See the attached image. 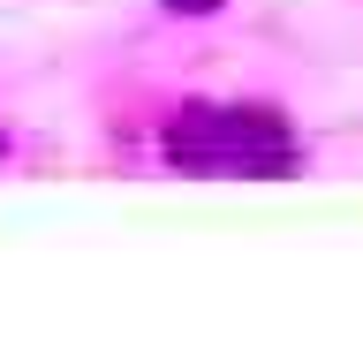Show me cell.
I'll return each instance as SVG.
<instances>
[{
  "label": "cell",
  "instance_id": "7a4b0ae2",
  "mask_svg": "<svg viewBox=\"0 0 363 340\" xmlns=\"http://www.w3.org/2000/svg\"><path fill=\"white\" fill-rule=\"evenodd\" d=\"M167 8H182V16H212L220 0H167Z\"/></svg>",
  "mask_w": 363,
  "mask_h": 340
},
{
  "label": "cell",
  "instance_id": "3957f363",
  "mask_svg": "<svg viewBox=\"0 0 363 340\" xmlns=\"http://www.w3.org/2000/svg\"><path fill=\"white\" fill-rule=\"evenodd\" d=\"M0 152H8V136H0Z\"/></svg>",
  "mask_w": 363,
  "mask_h": 340
},
{
  "label": "cell",
  "instance_id": "6da1fadb",
  "mask_svg": "<svg viewBox=\"0 0 363 340\" xmlns=\"http://www.w3.org/2000/svg\"><path fill=\"white\" fill-rule=\"evenodd\" d=\"M167 159L189 174H288L295 136L265 106H189L167 121Z\"/></svg>",
  "mask_w": 363,
  "mask_h": 340
}]
</instances>
